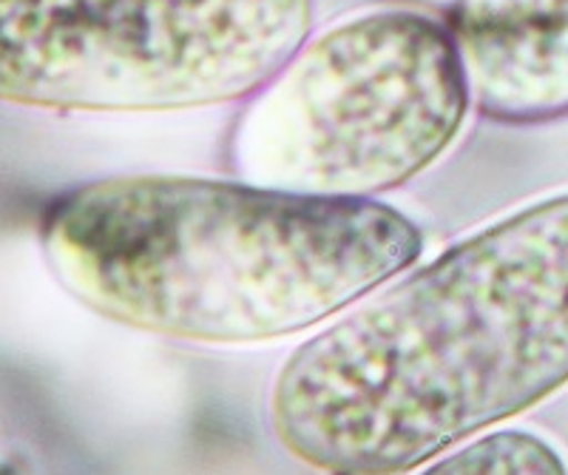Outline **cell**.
I'll return each mask as SVG.
<instances>
[{
	"label": "cell",
	"instance_id": "obj_1",
	"mask_svg": "<svg viewBox=\"0 0 568 475\" xmlns=\"http://www.w3.org/2000/svg\"><path fill=\"white\" fill-rule=\"evenodd\" d=\"M568 387V191L455 242L307 338L271 427L324 475H407Z\"/></svg>",
	"mask_w": 568,
	"mask_h": 475
},
{
	"label": "cell",
	"instance_id": "obj_6",
	"mask_svg": "<svg viewBox=\"0 0 568 475\" xmlns=\"http://www.w3.org/2000/svg\"><path fill=\"white\" fill-rule=\"evenodd\" d=\"M420 475H568V464L542 436L497 429L435 458Z\"/></svg>",
	"mask_w": 568,
	"mask_h": 475
},
{
	"label": "cell",
	"instance_id": "obj_5",
	"mask_svg": "<svg viewBox=\"0 0 568 475\" xmlns=\"http://www.w3.org/2000/svg\"><path fill=\"white\" fill-rule=\"evenodd\" d=\"M475 111L504 125L568 118V0H455Z\"/></svg>",
	"mask_w": 568,
	"mask_h": 475
},
{
	"label": "cell",
	"instance_id": "obj_3",
	"mask_svg": "<svg viewBox=\"0 0 568 475\" xmlns=\"http://www.w3.org/2000/svg\"><path fill=\"white\" fill-rule=\"evenodd\" d=\"M471 109L449 20L409 7L364 9L311 32L245 100L227 160L253 185L375 200L438 163Z\"/></svg>",
	"mask_w": 568,
	"mask_h": 475
},
{
	"label": "cell",
	"instance_id": "obj_2",
	"mask_svg": "<svg viewBox=\"0 0 568 475\" xmlns=\"http://www.w3.org/2000/svg\"><path fill=\"white\" fill-rule=\"evenodd\" d=\"M43 247L103 320L242 345L293 336L375 293L418 262L424 234L378 200L151 174L60 196Z\"/></svg>",
	"mask_w": 568,
	"mask_h": 475
},
{
	"label": "cell",
	"instance_id": "obj_4",
	"mask_svg": "<svg viewBox=\"0 0 568 475\" xmlns=\"http://www.w3.org/2000/svg\"><path fill=\"white\" fill-rule=\"evenodd\" d=\"M313 18L316 0H0V100L83 114L236 103Z\"/></svg>",
	"mask_w": 568,
	"mask_h": 475
}]
</instances>
